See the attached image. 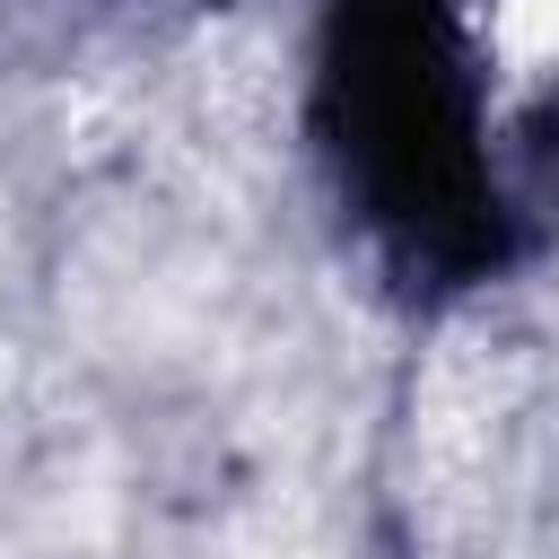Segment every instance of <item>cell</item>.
Returning <instances> with one entry per match:
<instances>
[{"label":"cell","mask_w":559,"mask_h":559,"mask_svg":"<svg viewBox=\"0 0 559 559\" xmlns=\"http://www.w3.org/2000/svg\"><path fill=\"white\" fill-rule=\"evenodd\" d=\"M489 61L507 79L559 70V0H489Z\"/></svg>","instance_id":"cell-1"}]
</instances>
